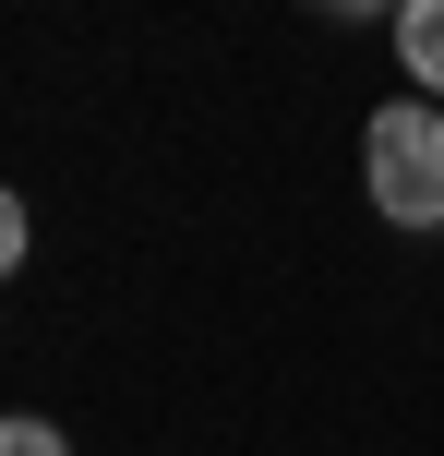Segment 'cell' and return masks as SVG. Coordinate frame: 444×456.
Wrapping results in <instances>:
<instances>
[{"label": "cell", "mask_w": 444, "mask_h": 456, "mask_svg": "<svg viewBox=\"0 0 444 456\" xmlns=\"http://www.w3.org/2000/svg\"><path fill=\"white\" fill-rule=\"evenodd\" d=\"M360 192H373L384 228H444V109L432 96H384L360 120Z\"/></svg>", "instance_id": "cell-1"}, {"label": "cell", "mask_w": 444, "mask_h": 456, "mask_svg": "<svg viewBox=\"0 0 444 456\" xmlns=\"http://www.w3.org/2000/svg\"><path fill=\"white\" fill-rule=\"evenodd\" d=\"M397 61H408V85L444 109V0H397Z\"/></svg>", "instance_id": "cell-2"}, {"label": "cell", "mask_w": 444, "mask_h": 456, "mask_svg": "<svg viewBox=\"0 0 444 456\" xmlns=\"http://www.w3.org/2000/svg\"><path fill=\"white\" fill-rule=\"evenodd\" d=\"M0 456H72V444H61V420H24L12 409V420H0Z\"/></svg>", "instance_id": "cell-3"}, {"label": "cell", "mask_w": 444, "mask_h": 456, "mask_svg": "<svg viewBox=\"0 0 444 456\" xmlns=\"http://www.w3.org/2000/svg\"><path fill=\"white\" fill-rule=\"evenodd\" d=\"M24 240H36V228H24V192H12V181H0V276H12V265H24Z\"/></svg>", "instance_id": "cell-4"}, {"label": "cell", "mask_w": 444, "mask_h": 456, "mask_svg": "<svg viewBox=\"0 0 444 456\" xmlns=\"http://www.w3.org/2000/svg\"><path fill=\"white\" fill-rule=\"evenodd\" d=\"M312 12H336V24H384V0H312Z\"/></svg>", "instance_id": "cell-5"}]
</instances>
